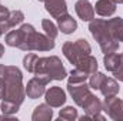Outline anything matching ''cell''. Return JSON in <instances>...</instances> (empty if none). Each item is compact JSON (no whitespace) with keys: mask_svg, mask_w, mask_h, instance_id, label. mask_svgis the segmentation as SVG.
<instances>
[{"mask_svg":"<svg viewBox=\"0 0 123 121\" xmlns=\"http://www.w3.org/2000/svg\"><path fill=\"white\" fill-rule=\"evenodd\" d=\"M0 74L6 81V93L3 100L13 101L22 105L26 98V86L23 84V74L19 67L0 64Z\"/></svg>","mask_w":123,"mask_h":121,"instance_id":"1","label":"cell"},{"mask_svg":"<svg viewBox=\"0 0 123 121\" xmlns=\"http://www.w3.org/2000/svg\"><path fill=\"white\" fill-rule=\"evenodd\" d=\"M33 74L36 77L43 78L46 83H50L52 80H59V81L64 80L67 76V71L57 56H50V57L37 59Z\"/></svg>","mask_w":123,"mask_h":121,"instance_id":"2","label":"cell"},{"mask_svg":"<svg viewBox=\"0 0 123 121\" xmlns=\"http://www.w3.org/2000/svg\"><path fill=\"white\" fill-rule=\"evenodd\" d=\"M89 30H90V34L93 36V38L99 43V47L105 54L115 53V51L119 50V41H116L112 37L110 31L107 29L106 20L93 19L90 22V24H89Z\"/></svg>","mask_w":123,"mask_h":121,"instance_id":"3","label":"cell"},{"mask_svg":"<svg viewBox=\"0 0 123 121\" xmlns=\"http://www.w3.org/2000/svg\"><path fill=\"white\" fill-rule=\"evenodd\" d=\"M36 33L31 24H22L17 30H12L6 34V44L10 47H17L23 51H31V37Z\"/></svg>","mask_w":123,"mask_h":121,"instance_id":"4","label":"cell"},{"mask_svg":"<svg viewBox=\"0 0 123 121\" xmlns=\"http://www.w3.org/2000/svg\"><path fill=\"white\" fill-rule=\"evenodd\" d=\"M67 91L70 94V97L73 98L74 104L82 107L83 103L86 101V98L92 94L90 86L86 81H80V83H67Z\"/></svg>","mask_w":123,"mask_h":121,"instance_id":"5","label":"cell"},{"mask_svg":"<svg viewBox=\"0 0 123 121\" xmlns=\"http://www.w3.org/2000/svg\"><path fill=\"white\" fill-rule=\"evenodd\" d=\"M103 104V111L115 121H123V101L116 95L106 97Z\"/></svg>","mask_w":123,"mask_h":121,"instance_id":"6","label":"cell"},{"mask_svg":"<svg viewBox=\"0 0 123 121\" xmlns=\"http://www.w3.org/2000/svg\"><path fill=\"white\" fill-rule=\"evenodd\" d=\"M82 108L85 110L86 116L90 117V120H105V117L100 116V113L103 111V104L94 94H90L86 98V101L83 103Z\"/></svg>","mask_w":123,"mask_h":121,"instance_id":"7","label":"cell"},{"mask_svg":"<svg viewBox=\"0 0 123 121\" xmlns=\"http://www.w3.org/2000/svg\"><path fill=\"white\" fill-rule=\"evenodd\" d=\"M55 49V40L46 34L34 33L31 37V51H50Z\"/></svg>","mask_w":123,"mask_h":121,"instance_id":"8","label":"cell"},{"mask_svg":"<svg viewBox=\"0 0 123 121\" xmlns=\"http://www.w3.org/2000/svg\"><path fill=\"white\" fill-rule=\"evenodd\" d=\"M44 100L52 108H59L66 103V93L62 90L60 87H50L44 93Z\"/></svg>","mask_w":123,"mask_h":121,"instance_id":"9","label":"cell"},{"mask_svg":"<svg viewBox=\"0 0 123 121\" xmlns=\"http://www.w3.org/2000/svg\"><path fill=\"white\" fill-rule=\"evenodd\" d=\"M46 81L40 77H33L30 81L26 84V95L30 98V100H36V98H40L44 93H46Z\"/></svg>","mask_w":123,"mask_h":121,"instance_id":"10","label":"cell"},{"mask_svg":"<svg viewBox=\"0 0 123 121\" xmlns=\"http://www.w3.org/2000/svg\"><path fill=\"white\" fill-rule=\"evenodd\" d=\"M74 10L83 22H92L94 19V7L89 3V0H77L74 4Z\"/></svg>","mask_w":123,"mask_h":121,"instance_id":"11","label":"cell"},{"mask_svg":"<svg viewBox=\"0 0 123 121\" xmlns=\"http://www.w3.org/2000/svg\"><path fill=\"white\" fill-rule=\"evenodd\" d=\"M44 9L55 19H57V17L67 13L66 0H44Z\"/></svg>","mask_w":123,"mask_h":121,"instance_id":"12","label":"cell"},{"mask_svg":"<svg viewBox=\"0 0 123 121\" xmlns=\"http://www.w3.org/2000/svg\"><path fill=\"white\" fill-rule=\"evenodd\" d=\"M116 6L117 4L113 0H97L93 7H94V11L99 16H102V17H110V16L115 14Z\"/></svg>","mask_w":123,"mask_h":121,"instance_id":"13","label":"cell"},{"mask_svg":"<svg viewBox=\"0 0 123 121\" xmlns=\"http://www.w3.org/2000/svg\"><path fill=\"white\" fill-rule=\"evenodd\" d=\"M106 24H107V29L110 31L112 37L116 41L123 43V19H120V17L109 19V20H106Z\"/></svg>","mask_w":123,"mask_h":121,"instance_id":"14","label":"cell"},{"mask_svg":"<svg viewBox=\"0 0 123 121\" xmlns=\"http://www.w3.org/2000/svg\"><path fill=\"white\" fill-rule=\"evenodd\" d=\"M57 27L63 34H72L77 29V22L69 13H66L60 17H57Z\"/></svg>","mask_w":123,"mask_h":121,"instance_id":"15","label":"cell"},{"mask_svg":"<svg viewBox=\"0 0 123 121\" xmlns=\"http://www.w3.org/2000/svg\"><path fill=\"white\" fill-rule=\"evenodd\" d=\"M52 118H53V110L47 103L39 104L34 108L33 114H31V120L33 121H49Z\"/></svg>","mask_w":123,"mask_h":121,"instance_id":"16","label":"cell"},{"mask_svg":"<svg viewBox=\"0 0 123 121\" xmlns=\"http://www.w3.org/2000/svg\"><path fill=\"white\" fill-rule=\"evenodd\" d=\"M76 67H77V68H80V70H83V71H86V73L90 76L92 73L97 71L99 64H97V60L93 57L92 54H87V56L80 57V60L77 61Z\"/></svg>","mask_w":123,"mask_h":121,"instance_id":"17","label":"cell"},{"mask_svg":"<svg viewBox=\"0 0 123 121\" xmlns=\"http://www.w3.org/2000/svg\"><path fill=\"white\" fill-rule=\"evenodd\" d=\"M100 93L105 95V97H112V95H117V93L120 90L119 87V83L115 80V78H110V77H106L100 86Z\"/></svg>","mask_w":123,"mask_h":121,"instance_id":"18","label":"cell"},{"mask_svg":"<svg viewBox=\"0 0 123 121\" xmlns=\"http://www.w3.org/2000/svg\"><path fill=\"white\" fill-rule=\"evenodd\" d=\"M62 51H63L64 57L69 60V63H72V64H74V66L77 64V61L80 60V54L77 53V50H76L73 41H66V43L63 44V47H62Z\"/></svg>","mask_w":123,"mask_h":121,"instance_id":"19","label":"cell"},{"mask_svg":"<svg viewBox=\"0 0 123 121\" xmlns=\"http://www.w3.org/2000/svg\"><path fill=\"white\" fill-rule=\"evenodd\" d=\"M119 63H120V54H117L116 51L115 53L105 54V57H103V64H105V68L107 71H112L113 73L117 68Z\"/></svg>","mask_w":123,"mask_h":121,"instance_id":"20","label":"cell"},{"mask_svg":"<svg viewBox=\"0 0 123 121\" xmlns=\"http://www.w3.org/2000/svg\"><path fill=\"white\" fill-rule=\"evenodd\" d=\"M23 20H25V13H23L22 10H13V11H10L9 19L6 20V23H7V26H9L10 29H13V27H16V26L22 24Z\"/></svg>","mask_w":123,"mask_h":121,"instance_id":"21","label":"cell"},{"mask_svg":"<svg viewBox=\"0 0 123 121\" xmlns=\"http://www.w3.org/2000/svg\"><path fill=\"white\" fill-rule=\"evenodd\" d=\"M42 27H43V30H44V34L46 36H49L50 38H56L57 37V34H59V27L53 23V22H50L49 19H43L42 20Z\"/></svg>","mask_w":123,"mask_h":121,"instance_id":"22","label":"cell"},{"mask_svg":"<svg viewBox=\"0 0 123 121\" xmlns=\"http://www.w3.org/2000/svg\"><path fill=\"white\" fill-rule=\"evenodd\" d=\"M74 47H76L77 53L80 54V57L87 56V54L92 53V47H90V44H89V41L86 38H77L74 41Z\"/></svg>","mask_w":123,"mask_h":121,"instance_id":"23","label":"cell"},{"mask_svg":"<svg viewBox=\"0 0 123 121\" xmlns=\"http://www.w3.org/2000/svg\"><path fill=\"white\" fill-rule=\"evenodd\" d=\"M87 78H89V74L86 71H83V70H80V68L76 67V68H73L70 71L67 83H80V81H86Z\"/></svg>","mask_w":123,"mask_h":121,"instance_id":"24","label":"cell"},{"mask_svg":"<svg viewBox=\"0 0 123 121\" xmlns=\"http://www.w3.org/2000/svg\"><path fill=\"white\" fill-rule=\"evenodd\" d=\"M79 118V114H77V110L74 107H64L62 108L60 113H59V120H66V121H73Z\"/></svg>","mask_w":123,"mask_h":121,"instance_id":"25","label":"cell"},{"mask_svg":"<svg viewBox=\"0 0 123 121\" xmlns=\"http://www.w3.org/2000/svg\"><path fill=\"white\" fill-rule=\"evenodd\" d=\"M105 78H106V76H105L103 73H100V71H94V73H92V74L89 76V86H90V88H93V90H99Z\"/></svg>","mask_w":123,"mask_h":121,"instance_id":"26","label":"cell"},{"mask_svg":"<svg viewBox=\"0 0 123 121\" xmlns=\"http://www.w3.org/2000/svg\"><path fill=\"white\" fill-rule=\"evenodd\" d=\"M0 107H1V113H3V114H10V116L16 114V113L19 111V108H20L19 104H16V103H13V101H7V100H3Z\"/></svg>","mask_w":123,"mask_h":121,"instance_id":"27","label":"cell"},{"mask_svg":"<svg viewBox=\"0 0 123 121\" xmlns=\"http://www.w3.org/2000/svg\"><path fill=\"white\" fill-rule=\"evenodd\" d=\"M37 59H39L37 54H34V53H27V54L25 56V59H23V67H25L29 73H33Z\"/></svg>","mask_w":123,"mask_h":121,"instance_id":"28","label":"cell"},{"mask_svg":"<svg viewBox=\"0 0 123 121\" xmlns=\"http://www.w3.org/2000/svg\"><path fill=\"white\" fill-rule=\"evenodd\" d=\"M113 76H115L116 80L123 81V53H120V63H119L117 68L113 71Z\"/></svg>","mask_w":123,"mask_h":121,"instance_id":"29","label":"cell"},{"mask_svg":"<svg viewBox=\"0 0 123 121\" xmlns=\"http://www.w3.org/2000/svg\"><path fill=\"white\" fill-rule=\"evenodd\" d=\"M9 14H10V10L0 3V22H6L9 19Z\"/></svg>","mask_w":123,"mask_h":121,"instance_id":"30","label":"cell"},{"mask_svg":"<svg viewBox=\"0 0 123 121\" xmlns=\"http://www.w3.org/2000/svg\"><path fill=\"white\" fill-rule=\"evenodd\" d=\"M4 93H6V81H4L3 76L0 74V100H3Z\"/></svg>","mask_w":123,"mask_h":121,"instance_id":"31","label":"cell"},{"mask_svg":"<svg viewBox=\"0 0 123 121\" xmlns=\"http://www.w3.org/2000/svg\"><path fill=\"white\" fill-rule=\"evenodd\" d=\"M7 30H10V27L7 26V23H6V22H0V37H1L4 33H7Z\"/></svg>","mask_w":123,"mask_h":121,"instance_id":"32","label":"cell"},{"mask_svg":"<svg viewBox=\"0 0 123 121\" xmlns=\"http://www.w3.org/2000/svg\"><path fill=\"white\" fill-rule=\"evenodd\" d=\"M3 54H4V46L0 43V59L3 57Z\"/></svg>","mask_w":123,"mask_h":121,"instance_id":"33","label":"cell"},{"mask_svg":"<svg viewBox=\"0 0 123 121\" xmlns=\"http://www.w3.org/2000/svg\"><path fill=\"white\" fill-rule=\"evenodd\" d=\"M116 4H123V0H113Z\"/></svg>","mask_w":123,"mask_h":121,"instance_id":"34","label":"cell"},{"mask_svg":"<svg viewBox=\"0 0 123 121\" xmlns=\"http://www.w3.org/2000/svg\"><path fill=\"white\" fill-rule=\"evenodd\" d=\"M39 1H44V0H39Z\"/></svg>","mask_w":123,"mask_h":121,"instance_id":"35","label":"cell"}]
</instances>
